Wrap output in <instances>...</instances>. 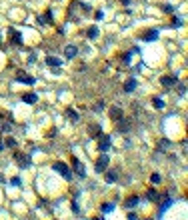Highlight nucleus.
<instances>
[{"label":"nucleus","instance_id":"1","mask_svg":"<svg viewBox=\"0 0 188 220\" xmlns=\"http://www.w3.org/2000/svg\"><path fill=\"white\" fill-rule=\"evenodd\" d=\"M52 168H54V170H56L60 176H62V178H66V180H70V178H72V172H70V168H68L64 162H54V164H52Z\"/></svg>","mask_w":188,"mask_h":220},{"label":"nucleus","instance_id":"2","mask_svg":"<svg viewBox=\"0 0 188 220\" xmlns=\"http://www.w3.org/2000/svg\"><path fill=\"white\" fill-rule=\"evenodd\" d=\"M110 146H112V138H110L108 134H100V136H98V150H100V152H108Z\"/></svg>","mask_w":188,"mask_h":220},{"label":"nucleus","instance_id":"3","mask_svg":"<svg viewBox=\"0 0 188 220\" xmlns=\"http://www.w3.org/2000/svg\"><path fill=\"white\" fill-rule=\"evenodd\" d=\"M108 162H110L108 154H106V152H102V156H100V158H96V162H94V168H96V172H104L106 168H108Z\"/></svg>","mask_w":188,"mask_h":220},{"label":"nucleus","instance_id":"4","mask_svg":"<svg viewBox=\"0 0 188 220\" xmlns=\"http://www.w3.org/2000/svg\"><path fill=\"white\" fill-rule=\"evenodd\" d=\"M14 160L18 162L20 168H28V166H30V156L24 154V152H18V150H16V152H14Z\"/></svg>","mask_w":188,"mask_h":220},{"label":"nucleus","instance_id":"5","mask_svg":"<svg viewBox=\"0 0 188 220\" xmlns=\"http://www.w3.org/2000/svg\"><path fill=\"white\" fill-rule=\"evenodd\" d=\"M16 80L22 82V84H34V78L30 74H26L24 70H18V72H16Z\"/></svg>","mask_w":188,"mask_h":220},{"label":"nucleus","instance_id":"6","mask_svg":"<svg viewBox=\"0 0 188 220\" xmlns=\"http://www.w3.org/2000/svg\"><path fill=\"white\" fill-rule=\"evenodd\" d=\"M176 82H178V76L176 74H168V76H162V78H160V84H164L166 88L174 86Z\"/></svg>","mask_w":188,"mask_h":220},{"label":"nucleus","instance_id":"7","mask_svg":"<svg viewBox=\"0 0 188 220\" xmlns=\"http://www.w3.org/2000/svg\"><path fill=\"white\" fill-rule=\"evenodd\" d=\"M72 166H74V172H76L78 176H82V178L86 176V168H84V164H80L76 158H72Z\"/></svg>","mask_w":188,"mask_h":220},{"label":"nucleus","instance_id":"8","mask_svg":"<svg viewBox=\"0 0 188 220\" xmlns=\"http://www.w3.org/2000/svg\"><path fill=\"white\" fill-rule=\"evenodd\" d=\"M116 126H118V132L126 134L128 130H130V122L126 120V118H120V120H116Z\"/></svg>","mask_w":188,"mask_h":220},{"label":"nucleus","instance_id":"9","mask_svg":"<svg viewBox=\"0 0 188 220\" xmlns=\"http://www.w3.org/2000/svg\"><path fill=\"white\" fill-rule=\"evenodd\" d=\"M108 114H110V120L116 122V120H120V118H122V108L120 106H112Z\"/></svg>","mask_w":188,"mask_h":220},{"label":"nucleus","instance_id":"10","mask_svg":"<svg viewBox=\"0 0 188 220\" xmlns=\"http://www.w3.org/2000/svg\"><path fill=\"white\" fill-rule=\"evenodd\" d=\"M156 38H158V30H146L142 34V40L144 42H154Z\"/></svg>","mask_w":188,"mask_h":220},{"label":"nucleus","instance_id":"11","mask_svg":"<svg viewBox=\"0 0 188 220\" xmlns=\"http://www.w3.org/2000/svg\"><path fill=\"white\" fill-rule=\"evenodd\" d=\"M76 54H78V48H76V46H72V44H68L66 48H64V56L68 58V60H70V58H74Z\"/></svg>","mask_w":188,"mask_h":220},{"label":"nucleus","instance_id":"12","mask_svg":"<svg viewBox=\"0 0 188 220\" xmlns=\"http://www.w3.org/2000/svg\"><path fill=\"white\" fill-rule=\"evenodd\" d=\"M88 132H90V136H92V138H98V136L102 134L100 124H90V126H88Z\"/></svg>","mask_w":188,"mask_h":220},{"label":"nucleus","instance_id":"13","mask_svg":"<svg viewBox=\"0 0 188 220\" xmlns=\"http://www.w3.org/2000/svg\"><path fill=\"white\" fill-rule=\"evenodd\" d=\"M22 100L26 104H36L38 102V96L34 94V92H28V94H22Z\"/></svg>","mask_w":188,"mask_h":220},{"label":"nucleus","instance_id":"14","mask_svg":"<svg viewBox=\"0 0 188 220\" xmlns=\"http://www.w3.org/2000/svg\"><path fill=\"white\" fill-rule=\"evenodd\" d=\"M10 34H12V44H14V46L22 44V34H20V32H16V30H12V28H10Z\"/></svg>","mask_w":188,"mask_h":220},{"label":"nucleus","instance_id":"15","mask_svg":"<svg viewBox=\"0 0 188 220\" xmlns=\"http://www.w3.org/2000/svg\"><path fill=\"white\" fill-rule=\"evenodd\" d=\"M116 180H118V172L116 170H108V172H106V182H108V184H114Z\"/></svg>","mask_w":188,"mask_h":220},{"label":"nucleus","instance_id":"16","mask_svg":"<svg viewBox=\"0 0 188 220\" xmlns=\"http://www.w3.org/2000/svg\"><path fill=\"white\" fill-rule=\"evenodd\" d=\"M152 106H154L156 110H162L164 108V100H162L160 96H154V98H152Z\"/></svg>","mask_w":188,"mask_h":220},{"label":"nucleus","instance_id":"17","mask_svg":"<svg viewBox=\"0 0 188 220\" xmlns=\"http://www.w3.org/2000/svg\"><path fill=\"white\" fill-rule=\"evenodd\" d=\"M124 90H126V92L136 90V80H134V78H130V80H126V82H124Z\"/></svg>","mask_w":188,"mask_h":220},{"label":"nucleus","instance_id":"18","mask_svg":"<svg viewBox=\"0 0 188 220\" xmlns=\"http://www.w3.org/2000/svg\"><path fill=\"white\" fill-rule=\"evenodd\" d=\"M46 64H48V66H60L62 60L56 58V56H48V58H46Z\"/></svg>","mask_w":188,"mask_h":220},{"label":"nucleus","instance_id":"19","mask_svg":"<svg viewBox=\"0 0 188 220\" xmlns=\"http://www.w3.org/2000/svg\"><path fill=\"white\" fill-rule=\"evenodd\" d=\"M138 202H140V198H138V196H132V198H128V200L124 202V206H126V208H132V206H136Z\"/></svg>","mask_w":188,"mask_h":220},{"label":"nucleus","instance_id":"20","mask_svg":"<svg viewBox=\"0 0 188 220\" xmlns=\"http://www.w3.org/2000/svg\"><path fill=\"white\" fill-rule=\"evenodd\" d=\"M54 20H52V12H46L44 16L40 18V24H52Z\"/></svg>","mask_w":188,"mask_h":220},{"label":"nucleus","instance_id":"21","mask_svg":"<svg viewBox=\"0 0 188 220\" xmlns=\"http://www.w3.org/2000/svg\"><path fill=\"white\" fill-rule=\"evenodd\" d=\"M86 34H88V38H92V40H94V38H98V26H90L86 30Z\"/></svg>","mask_w":188,"mask_h":220},{"label":"nucleus","instance_id":"22","mask_svg":"<svg viewBox=\"0 0 188 220\" xmlns=\"http://www.w3.org/2000/svg\"><path fill=\"white\" fill-rule=\"evenodd\" d=\"M114 210V202H106V204H102V214H108Z\"/></svg>","mask_w":188,"mask_h":220},{"label":"nucleus","instance_id":"23","mask_svg":"<svg viewBox=\"0 0 188 220\" xmlns=\"http://www.w3.org/2000/svg\"><path fill=\"white\" fill-rule=\"evenodd\" d=\"M66 116L70 118L72 122H76V120H78V114H76V110H72V108H68V110H66Z\"/></svg>","mask_w":188,"mask_h":220},{"label":"nucleus","instance_id":"24","mask_svg":"<svg viewBox=\"0 0 188 220\" xmlns=\"http://www.w3.org/2000/svg\"><path fill=\"white\" fill-rule=\"evenodd\" d=\"M158 198H160V194L156 192V190H148V200H152V202H156Z\"/></svg>","mask_w":188,"mask_h":220},{"label":"nucleus","instance_id":"25","mask_svg":"<svg viewBox=\"0 0 188 220\" xmlns=\"http://www.w3.org/2000/svg\"><path fill=\"white\" fill-rule=\"evenodd\" d=\"M2 144H4V146H10V148H14V146H16V140H14V138H6V140H4Z\"/></svg>","mask_w":188,"mask_h":220},{"label":"nucleus","instance_id":"26","mask_svg":"<svg viewBox=\"0 0 188 220\" xmlns=\"http://www.w3.org/2000/svg\"><path fill=\"white\" fill-rule=\"evenodd\" d=\"M170 204H172V198H166V202L162 204V208H160V214H162V212H166V208H168Z\"/></svg>","mask_w":188,"mask_h":220},{"label":"nucleus","instance_id":"27","mask_svg":"<svg viewBox=\"0 0 188 220\" xmlns=\"http://www.w3.org/2000/svg\"><path fill=\"white\" fill-rule=\"evenodd\" d=\"M150 180H152V184H160V182H162V180H160V174H156V172L150 176Z\"/></svg>","mask_w":188,"mask_h":220},{"label":"nucleus","instance_id":"28","mask_svg":"<svg viewBox=\"0 0 188 220\" xmlns=\"http://www.w3.org/2000/svg\"><path fill=\"white\" fill-rule=\"evenodd\" d=\"M22 184V180L18 178V176H14V178H10V186H20Z\"/></svg>","mask_w":188,"mask_h":220},{"label":"nucleus","instance_id":"29","mask_svg":"<svg viewBox=\"0 0 188 220\" xmlns=\"http://www.w3.org/2000/svg\"><path fill=\"white\" fill-rule=\"evenodd\" d=\"M100 110H104V102H102V100L94 104V112H100Z\"/></svg>","mask_w":188,"mask_h":220},{"label":"nucleus","instance_id":"30","mask_svg":"<svg viewBox=\"0 0 188 220\" xmlns=\"http://www.w3.org/2000/svg\"><path fill=\"white\" fill-rule=\"evenodd\" d=\"M162 10H164L166 14H172V12H174V6H170V4H166V6H162Z\"/></svg>","mask_w":188,"mask_h":220},{"label":"nucleus","instance_id":"31","mask_svg":"<svg viewBox=\"0 0 188 220\" xmlns=\"http://www.w3.org/2000/svg\"><path fill=\"white\" fill-rule=\"evenodd\" d=\"M46 136H48V138H54V136H56V128H50V132L46 134Z\"/></svg>","mask_w":188,"mask_h":220},{"label":"nucleus","instance_id":"32","mask_svg":"<svg viewBox=\"0 0 188 220\" xmlns=\"http://www.w3.org/2000/svg\"><path fill=\"white\" fill-rule=\"evenodd\" d=\"M126 218H128V220H136V218H138V216H136L134 212H128V214H126Z\"/></svg>","mask_w":188,"mask_h":220},{"label":"nucleus","instance_id":"33","mask_svg":"<svg viewBox=\"0 0 188 220\" xmlns=\"http://www.w3.org/2000/svg\"><path fill=\"white\" fill-rule=\"evenodd\" d=\"M172 26L176 28V26H182V20H178V18H174V22H172Z\"/></svg>","mask_w":188,"mask_h":220},{"label":"nucleus","instance_id":"34","mask_svg":"<svg viewBox=\"0 0 188 220\" xmlns=\"http://www.w3.org/2000/svg\"><path fill=\"white\" fill-rule=\"evenodd\" d=\"M102 16H104V12H102V10H98V12H96V20H100Z\"/></svg>","mask_w":188,"mask_h":220},{"label":"nucleus","instance_id":"35","mask_svg":"<svg viewBox=\"0 0 188 220\" xmlns=\"http://www.w3.org/2000/svg\"><path fill=\"white\" fill-rule=\"evenodd\" d=\"M120 2H122V4H130V0H120Z\"/></svg>","mask_w":188,"mask_h":220},{"label":"nucleus","instance_id":"36","mask_svg":"<svg viewBox=\"0 0 188 220\" xmlns=\"http://www.w3.org/2000/svg\"><path fill=\"white\" fill-rule=\"evenodd\" d=\"M2 146H4V144H2V138H0V150H2Z\"/></svg>","mask_w":188,"mask_h":220},{"label":"nucleus","instance_id":"37","mask_svg":"<svg viewBox=\"0 0 188 220\" xmlns=\"http://www.w3.org/2000/svg\"><path fill=\"white\" fill-rule=\"evenodd\" d=\"M2 180H4V178H2V176H0V182H2Z\"/></svg>","mask_w":188,"mask_h":220},{"label":"nucleus","instance_id":"38","mask_svg":"<svg viewBox=\"0 0 188 220\" xmlns=\"http://www.w3.org/2000/svg\"><path fill=\"white\" fill-rule=\"evenodd\" d=\"M0 38H2V36H0Z\"/></svg>","mask_w":188,"mask_h":220}]
</instances>
